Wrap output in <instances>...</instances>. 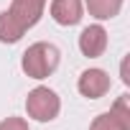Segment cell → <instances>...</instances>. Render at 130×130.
Returning <instances> with one entry per match:
<instances>
[{
  "label": "cell",
  "mask_w": 130,
  "mask_h": 130,
  "mask_svg": "<svg viewBox=\"0 0 130 130\" xmlns=\"http://www.w3.org/2000/svg\"><path fill=\"white\" fill-rule=\"evenodd\" d=\"M89 130H130V125H125L122 120H117L112 112H102L92 120Z\"/></svg>",
  "instance_id": "cell-9"
},
{
  "label": "cell",
  "mask_w": 130,
  "mask_h": 130,
  "mask_svg": "<svg viewBox=\"0 0 130 130\" xmlns=\"http://www.w3.org/2000/svg\"><path fill=\"white\" fill-rule=\"evenodd\" d=\"M59 61H61V54L54 43L48 41H36L31 43L26 51H23V59H21V69L26 77L31 79H46L56 72L59 67Z\"/></svg>",
  "instance_id": "cell-1"
},
{
  "label": "cell",
  "mask_w": 130,
  "mask_h": 130,
  "mask_svg": "<svg viewBox=\"0 0 130 130\" xmlns=\"http://www.w3.org/2000/svg\"><path fill=\"white\" fill-rule=\"evenodd\" d=\"M84 8L97 21H110L122 10V0H84Z\"/></svg>",
  "instance_id": "cell-7"
},
{
  "label": "cell",
  "mask_w": 130,
  "mask_h": 130,
  "mask_svg": "<svg viewBox=\"0 0 130 130\" xmlns=\"http://www.w3.org/2000/svg\"><path fill=\"white\" fill-rule=\"evenodd\" d=\"M26 28L13 18L10 10H3L0 13V43H18L23 38Z\"/></svg>",
  "instance_id": "cell-8"
},
{
  "label": "cell",
  "mask_w": 130,
  "mask_h": 130,
  "mask_svg": "<svg viewBox=\"0 0 130 130\" xmlns=\"http://www.w3.org/2000/svg\"><path fill=\"white\" fill-rule=\"evenodd\" d=\"M110 112H112L117 120H122L125 125H130V97H127V94L117 97V100H115V105L110 107Z\"/></svg>",
  "instance_id": "cell-10"
},
{
  "label": "cell",
  "mask_w": 130,
  "mask_h": 130,
  "mask_svg": "<svg viewBox=\"0 0 130 130\" xmlns=\"http://www.w3.org/2000/svg\"><path fill=\"white\" fill-rule=\"evenodd\" d=\"M8 10H10L13 18L28 31V28H33V26L41 21V15H43V10H46V0H13Z\"/></svg>",
  "instance_id": "cell-4"
},
{
  "label": "cell",
  "mask_w": 130,
  "mask_h": 130,
  "mask_svg": "<svg viewBox=\"0 0 130 130\" xmlns=\"http://www.w3.org/2000/svg\"><path fill=\"white\" fill-rule=\"evenodd\" d=\"M0 130H31V127L23 117H5L0 122Z\"/></svg>",
  "instance_id": "cell-11"
},
{
  "label": "cell",
  "mask_w": 130,
  "mask_h": 130,
  "mask_svg": "<svg viewBox=\"0 0 130 130\" xmlns=\"http://www.w3.org/2000/svg\"><path fill=\"white\" fill-rule=\"evenodd\" d=\"M84 15L82 0H51V18L59 26H77Z\"/></svg>",
  "instance_id": "cell-6"
},
{
  "label": "cell",
  "mask_w": 130,
  "mask_h": 130,
  "mask_svg": "<svg viewBox=\"0 0 130 130\" xmlns=\"http://www.w3.org/2000/svg\"><path fill=\"white\" fill-rule=\"evenodd\" d=\"M26 112H28V117H33L38 122H51L61 112V100H59V94L54 89L36 87L26 97Z\"/></svg>",
  "instance_id": "cell-2"
},
{
  "label": "cell",
  "mask_w": 130,
  "mask_h": 130,
  "mask_svg": "<svg viewBox=\"0 0 130 130\" xmlns=\"http://www.w3.org/2000/svg\"><path fill=\"white\" fill-rule=\"evenodd\" d=\"M110 87H112V79H110V74H107L105 69H84V72L79 74V82H77L79 94L87 97V100H100V97H105V94L110 92Z\"/></svg>",
  "instance_id": "cell-3"
},
{
  "label": "cell",
  "mask_w": 130,
  "mask_h": 130,
  "mask_svg": "<svg viewBox=\"0 0 130 130\" xmlns=\"http://www.w3.org/2000/svg\"><path fill=\"white\" fill-rule=\"evenodd\" d=\"M107 48V31L94 23V26H87L82 33H79V51L87 56V59H97L102 56Z\"/></svg>",
  "instance_id": "cell-5"
}]
</instances>
